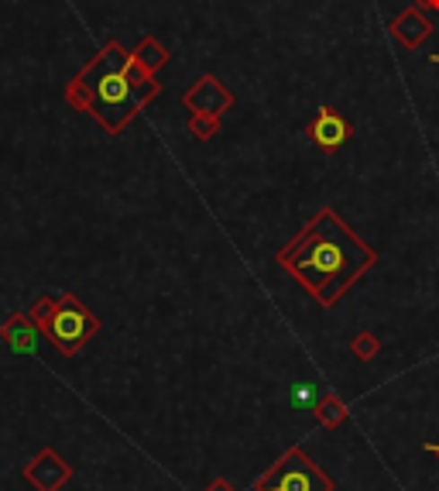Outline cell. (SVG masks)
I'll use <instances>...</instances> for the list:
<instances>
[{
	"label": "cell",
	"instance_id": "cell-15",
	"mask_svg": "<svg viewBox=\"0 0 439 491\" xmlns=\"http://www.w3.org/2000/svg\"><path fill=\"white\" fill-rule=\"evenodd\" d=\"M412 4H416V7H422L426 14H429V11H433V14H439V0H412Z\"/></svg>",
	"mask_w": 439,
	"mask_h": 491
},
{
	"label": "cell",
	"instance_id": "cell-7",
	"mask_svg": "<svg viewBox=\"0 0 439 491\" xmlns=\"http://www.w3.org/2000/svg\"><path fill=\"white\" fill-rule=\"evenodd\" d=\"M24 478H28V485L35 491H62L69 485V478H73V468H69L52 447H45V451L24 468Z\"/></svg>",
	"mask_w": 439,
	"mask_h": 491
},
{
	"label": "cell",
	"instance_id": "cell-9",
	"mask_svg": "<svg viewBox=\"0 0 439 491\" xmlns=\"http://www.w3.org/2000/svg\"><path fill=\"white\" fill-rule=\"evenodd\" d=\"M39 323L28 313H14L0 323V340L14 354H35L39 351Z\"/></svg>",
	"mask_w": 439,
	"mask_h": 491
},
{
	"label": "cell",
	"instance_id": "cell-3",
	"mask_svg": "<svg viewBox=\"0 0 439 491\" xmlns=\"http://www.w3.org/2000/svg\"><path fill=\"white\" fill-rule=\"evenodd\" d=\"M96 330H100L96 313H90L86 302H79L73 293H66L56 299V310L48 316V323L41 327V337H45L58 354L76 357L96 337Z\"/></svg>",
	"mask_w": 439,
	"mask_h": 491
},
{
	"label": "cell",
	"instance_id": "cell-10",
	"mask_svg": "<svg viewBox=\"0 0 439 491\" xmlns=\"http://www.w3.org/2000/svg\"><path fill=\"white\" fill-rule=\"evenodd\" d=\"M131 59L145 69V73H152V76H158V69H165L169 66V59H172V52L162 45V41L154 39V35H148V39L137 41V48L131 52Z\"/></svg>",
	"mask_w": 439,
	"mask_h": 491
},
{
	"label": "cell",
	"instance_id": "cell-11",
	"mask_svg": "<svg viewBox=\"0 0 439 491\" xmlns=\"http://www.w3.org/2000/svg\"><path fill=\"white\" fill-rule=\"evenodd\" d=\"M344 419H347V406H344V399H340V395H326V399L316 402V423H320V426L337 430Z\"/></svg>",
	"mask_w": 439,
	"mask_h": 491
},
{
	"label": "cell",
	"instance_id": "cell-16",
	"mask_svg": "<svg viewBox=\"0 0 439 491\" xmlns=\"http://www.w3.org/2000/svg\"><path fill=\"white\" fill-rule=\"evenodd\" d=\"M206 491H233V488H230L227 481H213V485H210Z\"/></svg>",
	"mask_w": 439,
	"mask_h": 491
},
{
	"label": "cell",
	"instance_id": "cell-6",
	"mask_svg": "<svg viewBox=\"0 0 439 491\" xmlns=\"http://www.w3.org/2000/svg\"><path fill=\"white\" fill-rule=\"evenodd\" d=\"M306 138L312 141L323 155H333V152H340L347 145V138H350V120H347L337 107H320L316 118L309 120Z\"/></svg>",
	"mask_w": 439,
	"mask_h": 491
},
{
	"label": "cell",
	"instance_id": "cell-1",
	"mask_svg": "<svg viewBox=\"0 0 439 491\" xmlns=\"http://www.w3.org/2000/svg\"><path fill=\"white\" fill-rule=\"evenodd\" d=\"M378 251L347 227L333 206H323L299 234L278 251V265L295 278L323 310L337 306L344 293L371 272Z\"/></svg>",
	"mask_w": 439,
	"mask_h": 491
},
{
	"label": "cell",
	"instance_id": "cell-4",
	"mask_svg": "<svg viewBox=\"0 0 439 491\" xmlns=\"http://www.w3.org/2000/svg\"><path fill=\"white\" fill-rule=\"evenodd\" d=\"M254 491H333V481L323 474V468L312 464V457H306L299 447H292V451L254 485Z\"/></svg>",
	"mask_w": 439,
	"mask_h": 491
},
{
	"label": "cell",
	"instance_id": "cell-18",
	"mask_svg": "<svg viewBox=\"0 0 439 491\" xmlns=\"http://www.w3.org/2000/svg\"><path fill=\"white\" fill-rule=\"evenodd\" d=\"M429 62H433V66H439V56H429Z\"/></svg>",
	"mask_w": 439,
	"mask_h": 491
},
{
	"label": "cell",
	"instance_id": "cell-2",
	"mask_svg": "<svg viewBox=\"0 0 439 491\" xmlns=\"http://www.w3.org/2000/svg\"><path fill=\"white\" fill-rule=\"evenodd\" d=\"M158 93H162L158 79L145 73L120 41H107L93 59L66 83V103L79 114H90L107 135H124V127Z\"/></svg>",
	"mask_w": 439,
	"mask_h": 491
},
{
	"label": "cell",
	"instance_id": "cell-14",
	"mask_svg": "<svg viewBox=\"0 0 439 491\" xmlns=\"http://www.w3.org/2000/svg\"><path fill=\"white\" fill-rule=\"evenodd\" d=\"M52 310H56V299H52V295H39V299H35V302H31V320H35V323H39V330L41 327H45V323H48V316H52Z\"/></svg>",
	"mask_w": 439,
	"mask_h": 491
},
{
	"label": "cell",
	"instance_id": "cell-12",
	"mask_svg": "<svg viewBox=\"0 0 439 491\" xmlns=\"http://www.w3.org/2000/svg\"><path fill=\"white\" fill-rule=\"evenodd\" d=\"M378 351H382V340L371 334V330H364V334H357L350 340V354H354L357 361H374Z\"/></svg>",
	"mask_w": 439,
	"mask_h": 491
},
{
	"label": "cell",
	"instance_id": "cell-13",
	"mask_svg": "<svg viewBox=\"0 0 439 491\" xmlns=\"http://www.w3.org/2000/svg\"><path fill=\"white\" fill-rule=\"evenodd\" d=\"M189 135L196 141H210L220 135V118H203V114H192L189 118Z\"/></svg>",
	"mask_w": 439,
	"mask_h": 491
},
{
	"label": "cell",
	"instance_id": "cell-8",
	"mask_svg": "<svg viewBox=\"0 0 439 491\" xmlns=\"http://www.w3.org/2000/svg\"><path fill=\"white\" fill-rule=\"evenodd\" d=\"M388 31H391V39L399 41V45H405L408 52H416V48H422L426 41L433 39V18L422 11V7H405L399 18L388 24Z\"/></svg>",
	"mask_w": 439,
	"mask_h": 491
},
{
	"label": "cell",
	"instance_id": "cell-17",
	"mask_svg": "<svg viewBox=\"0 0 439 491\" xmlns=\"http://www.w3.org/2000/svg\"><path fill=\"white\" fill-rule=\"evenodd\" d=\"M426 451H429V453H436V457H439V443H426Z\"/></svg>",
	"mask_w": 439,
	"mask_h": 491
},
{
	"label": "cell",
	"instance_id": "cell-5",
	"mask_svg": "<svg viewBox=\"0 0 439 491\" xmlns=\"http://www.w3.org/2000/svg\"><path fill=\"white\" fill-rule=\"evenodd\" d=\"M182 107L192 114H203V118H220L227 114L230 107H233V93L227 90V83H220L216 76H199L192 83L189 90H186V97H182Z\"/></svg>",
	"mask_w": 439,
	"mask_h": 491
}]
</instances>
